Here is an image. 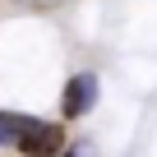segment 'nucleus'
Instances as JSON below:
<instances>
[{
  "mask_svg": "<svg viewBox=\"0 0 157 157\" xmlns=\"http://www.w3.org/2000/svg\"><path fill=\"white\" fill-rule=\"evenodd\" d=\"M93 102H97V78L93 74L69 78V88H65V116H83Z\"/></svg>",
  "mask_w": 157,
  "mask_h": 157,
  "instance_id": "2",
  "label": "nucleus"
},
{
  "mask_svg": "<svg viewBox=\"0 0 157 157\" xmlns=\"http://www.w3.org/2000/svg\"><path fill=\"white\" fill-rule=\"evenodd\" d=\"M0 125L10 129V139L28 152V157H56L65 143V129L51 120H33V116H0Z\"/></svg>",
  "mask_w": 157,
  "mask_h": 157,
  "instance_id": "1",
  "label": "nucleus"
}]
</instances>
